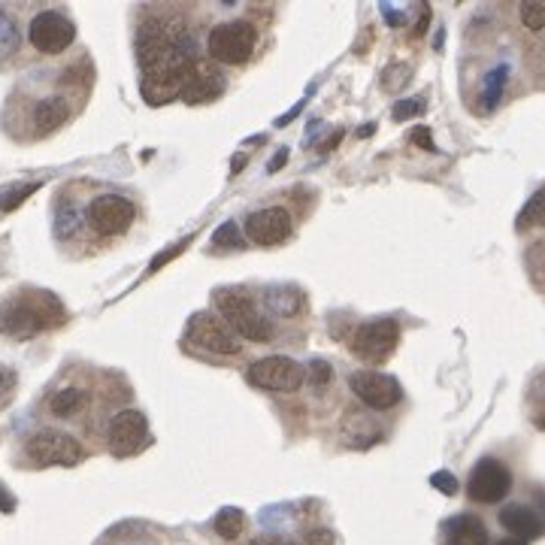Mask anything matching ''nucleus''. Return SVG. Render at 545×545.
<instances>
[{"label":"nucleus","mask_w":545,"mask_h":545,"mask_svg":"<svg viewBox=\"0 0 545 545\" xmlns=\"http://www.w3.org/2000/svg\"><path fill=\"white\" fill-rule=\"evenodd\" d=\"M61 321H64V306L49 291H22L4 306V312H0L4 331H10L16 337H34Z\"/></svg>","instance_id":"nucleus-1"},{"label":"nucleus","mask_w":545,"mask_h":545,"mask_svg":"<svg viewBox=\"0 0 545 545\" xmlns=\"http://www.w3.org/2000/svg\"><path fill=\"white\" fill-rule=\"evenodd\" d=\"M215 306H218V312H222L225 324L231 327V331L240 340H249V343L270 340V334H273L270 321L258 312V306L246 294H240V291H218L215 294Z\"/></svg>","instance_id":"nucleus-2"},{"label":"nucleus","mask_w":545,"mask_h":545,"mask_svg":"<svg viewBox=\"0 0 545 545\" xmlns=\"http://www.w3.org/2000/svg\"><path fill=\"white\" fill-rule=\"evenodd\" d=\"M25 458L34 467H76L85 458L79 440H73L64 430H40L25 443Z\"/></svg>","instance_id":"nucleus-3"},{"label":"nucleus","mask_w":545,"mask_h":545,"mask_svg":"<svg viewBox=\"0 0 545 545\" xmlns=\"http://www.w3.org/2000/svg\"><path fill=\"white\" fill-rule=\"evenodd\" d=\"M258 46V31L252 22H225L209 31L206 49L218 64H246Z\"/></svg>","instance_id":"nucleus-4"},{"label":"nucleus","mask_w":545,"mask_h":545,"mask_svg":"<svg viewBox=\"0 0 545 545\" xmlns=\"http://www.w3.org/2000/svg\"><path fill=\"white\" fill-rule=\"evenodd\" d=\"M185 340L209 355H240L243 352V343L240 337L231 331V327L215 318L212 312H197L188 318V327H185Z\"/></svg>","instance_id":"nucleus-5"},{"label":"nucleus","mask_w":545,"mask_h":545,"mask_svg":"<svg viewBox=\"0 0 545 545\" xmlns=\"http://www.w3.org/2000/svg\"><path fill=\"white\" fill-rule=\"evenodd\" d=\"M400 343V324L394 318H379L370 324H361L349 340L352 355H358L364 364H382L391 358V352Z\"/></svg>","instance_id":"nucleus-6"},{"label":"nucleus","mask_w":545,"mask_h":545,"mask_svg":"<svg viewBox=\"0 0 545 545\" xmlns=\"http://www.w3.org/2000/svg\"><path fill=\"white\" fill-rule=\"evenodd\" d=\"M249 385L261 388V391H276V394H294L300 391V385L306 382V367H300L297 361L285 358V355H273V358H261L249 367L246 373Z\"/></svg>","instance_id":"nucleus-7"},{"label":"nucleus","mask_w":545,"mask_h":545,"mask_svg":"<svg viewBox=\"0 0 545 545\" xmlns=\"http://www.w3.org/2000/svg\"><path fill=\"white\" fill-rule=\"evenodd\" d=\"M134 203L122 194H100L88 206V225L100 237H122L134 225Z\"/></svg>","instance_id":"nucleus-8"},{"label":"nucleus","mask_w":545,"mask_h":545,"mask_svg":"<svg viewBox=\"0 0 545 545\" xmlns=\"http://www.w3.org/2000/svg\"><path fill=\"white\" fill-rule=\"evenodd\" d=\"M109 452L116 458H131L140 449L149 446V421L140 409H122L113 421H109Z\"/></svg>","instance_id":"nucleus-9"},{"label":"nucleus","mask_w":545,"mask_h":545,"mask_svg":"<svg viewBox=\"0 0 545 545\" xmlns=\"http://www.w3.org/2000/svg\"><path fill=\"white\" fill-rule=\"evenodd\" d=\"M28 37H31V46L37 52L58 55V52L70 49V43L76 40V28H73V22L67 16H61L55 10H46V13L31 19Z\"/></svg>","instance_id":"nucleus-10"},{"label":"nucleus","mask_w":545,"mask_h":545,"mask_svg":"<svg viewBox=\"0 0 545 545\" xmlns=\"http://www.w3.org/2000/svg\"><path fill=\"white\" fill-rule=\"evenodd\" d=\"M352 391L358 394L361 403H367L370 409H394L403 400V388L394 376L388 373H376V370H361L352 373L349 379Z\"/></svg>","instance_id":"nucleus-11"},{"label":"nucleus","mask_w":545,"mask_h":545,"mask_svg":"<svg viewBox=\"0 0 545 545\" xmlns=\"http://www.w3.org/2000/svg\"><path fill=\"white\" fill-rule=\"evenodd\" d=\"M509 488H512V473L494 458L479 461L467 482V494L476 503H500L509 494Z\"/></svg>","instance_id":"nucleus-12"},{"label":"nucleus","mask_w":545,"mask_h":545,"mask_svg":"<svg viewBox=\"0 0 545 545\" xmlns=\"http://www.w3.org/2000/svg\"><path fill=\"white\" fill-rule=\"evenodd\" d=\"M294 222L291 212L282 206H267V209H255L246 218V237L258 246H279L291 237Z\"/></svg>","instance_id":"nucleus-13"},{"label":"nucleus","mask_w":545,"mask_h":545,"mask_svg":"<svg viewBox=\"0 0 545 545\" xmlns=\"http://www.w3.org/2000/svg\"><path fill=\"white\" fill-rule=\"evenodd\" d=\"M500 524L515 536V539H536V536H542V530H545V521L530 509V506H521V503H512V506H506L503 512H500Z\"/></svg>","instance_id":"nucleus-14"},{"label":"nucleus","mask_w":545,"mask_h":545,"mask_svg":"<svg viewBox=\"0 0 545 545\" xmlns=\"http://www.w3.org/2000/svg\"><path fill=\"white\" fill-rule=\"evenodd\" d=\"M443 545H488V530L476 515H458L443 524Z\"/></svg>","instance_id":"nucleus-15"},{"label":"nucleus","mask_w":545,"mask_h":545,"mask_svg":"<svg viewBox=\"0 0 545 545\" xmlns=\"http://www.w3.org/2000/svg\"><path fill=\"white\" fill-rule=\"evenodd\" d=\"M67 119H70V106H67L64 97H43L34 106V125H37V134L40 137L58 131Z\"/></svg>","instance_id":"nucleus-16"},{"label":"nucleus","mask_w":545,"mask_h":545,"mask_svg":"<svg viewBox=\"0 0 545 545\" xmlns=\"http://www.w3.org/2000/svg\"><path fill=\"white\" fill-rule=\"evenodd\" d=\"M218 91H222V79H218L215 70H209V67L200 64V67L194 70L191 82L185 85L182 97H185L188 103H203V100H212Z\"/></svg>","instance_id":"nucleus-17"},{"label":"nucleus","mask_w":545,"mask_h":545,"mask_svg":"<svg viewBox=\"0 0 545 545\" xmlns=\"http://www.w3.org/2000/svg\"><path fill=\"white\" fill-rule=\"evenodd\" d=\"M88 403V394L82 388H61L49 397V412L58 418H73L76 412H82Z\"/></svg>","instance_id":"nucleus-18"},{"label":"nucleus","mask_w":545,"mask_h":545,"mask_svg":"<svg viewBox=\"0 0 545 545\" xmlns=\"http://www.w3.org/2000/svg\"><path fill=\"white\" fill-rule=\"evenodd\" d=\"M212 527H215V533L222 536V539H237L243 533V527H246V515L237 506H225L222 512L215 515Z\"/></svg>","instance_id":"nucleus-19"},{"label":"nucleus","mask_w":545,"mask_h":545,"mask_svg":"<svg viewBox=\"0 0 545 545\" xmlns=\"http://www.w3.org/2000/svg\"><path fill=\"white\" fill-rule=\"evenodd\" d=\"M506 79H509V67H506V64H500V67H494V70L488 73V79H485V94H482V100H485L488 109L497 106V100H500V94H503V88H506Z\"/></svg>","instance_id":"nucleus-20"},{"label":"nucleus","mask_w":545,"mask_h":545,"mask_svg":"<svg viewBox=\"0 0 545 545\" xmlns=\"http://www.w3.org/2000/svg\"><path fill=\"white\" fill-rule=\"evenodd\" d=\"M539 222H545V191H536L530 197V203L521 209V215H518V231H524L530 225H539Z\"/></svg>","instance_id":"nucleus-21"},{"label":"nucleus","mask_w":545,"mask_h":545,"mask_svg":"<svg viewBox=\"0 0 545 545\" xmlns=\"http://www.w3.org/2000/svg\"><path fill=\"white\" fill-rule=\"evenodd\" d=\"M521 22L527 31H542L545 28V0H527V4H521Z\"/></svg>","instance_id":"nucleus-22"},{"label":"nucleus","mask_w":545,"mask_h":545,"mask_svg":"<svg viewBox=\"0 0 545 545\" xmlns=\"http://www.w3.org/2000/svg\"><path fill=\"white\" fill-rule=\"evenodd\" d=\"M37 188H40V182H31V185H22V188H10V191H4V194H0V212L16 209V206H19V203H25V197H31Z\"/></svg>","instance_id":"nucleus-23"},{"label":"nucleus","mask_w":545,"mask_h":545,"mask_svg":"<svg viewBox=\"0 0 545 545\" xmlns=\"http://www.w3.org/2000/svg\"><path fill=\"white\" fill-rule=\"evenodd\" d=\"M16 46H19V34H16V25L0 13V58H7V55H13L16 52Z\"/></svg>","instance_id":"nucleus-24"},{"label":"nucleus","mask_w":545,"mask_h":545,"mask_svg":"<svg viewBox=\"0 0 545 545\" xmlns=\"http://www.w3.org/2000/svg\"><path fill=\"white\" fill-rule=\"evenodd\" d=\"M406 82H409V64H391L382 73V88L385 91H400Z\"/></svg>","instance_id":"nucleus-25"},{"label":"nucleus","mask_w":545,"mask_h":545,"mask_svg":"<svg viewBox=\"0 0 545 545\" xmlns=\"http://www.w3.org/2000/svg\"><path fill=\"white\" fill-rule=\"evenodd\" d=\"M424 113V100L421 97H406L394 106V122H406L412 116H421Z\"/></svg>","instance_id":"nucleus-26"},{"label":"nucleus","mask_w":545,"mask_h":545,"mask_svg":"<svg viewBox=\"0 0 545 545\" xmlns=\"http://www.w3.org/2000/svg\"><path fill=\"white\" fill-rule=\"evenodd\" d=\"M300 545H337V536L327 527H312L300 536Z\"/></svg>","instance_id":"nucleus-27"},{"label":"nucleus","mask_w":545,"mask_h":545,"mask_svg":"<svg viewBox=\"0 0 545 545\" xmlns=\"http://www.w3.org/2000/svg\"><path fill=\"white\" fill-rule=\"evenodd\" d=\"M212 243H215V246H225V243H228L231 249H243V240L237 237V225H234V222H225L222 228H218L215 237H212Z\"/></svg>","instance_id":"nucleus-28"},{"label":"nucleus","mask_w":545,"mask_h":545,"mask_svg":"<svg viewBox=\"0 0 545 545\" xmlns=\"http://www.w3.org/2000/svg\"><path fill=\"white\" fill-rule=\"evenodd\" d=\"M309 379H312V385H327V382H331L334 379V370H331V364H327V361H321V358H315L312 364H309Z\"/></svg>","instance_id":"nucleus-29"},{"label":"nucleus","mask_w":545,"mask_h":545,"mask_svg":"<svg viewBox=\"0 0 545 545\" xmlns=\"http://www.w3.org/2000/svg\"><path fill=\"white\" fill-rule=\"evenodd\" d=\"M191 240H194V237H185V240H179L176 246H170L167 252H161V255H158V258H155V261L149 264V273H158V270H161V267H164L167 261H173L176 255H182V252H185V246H188Z\"/></svg>","instance_id":"nucleus-30"},{"label":"nucleus","mask_w":545,"mask_h":545,"mask_svg":"<svg viewBox=\"0 0 545 545\" xmlns=\"http://www.w3.org/2000/svg\"><path fill=\"white\" fill-rule=\"evenodd\" d=\"M430 485H433L436 491L449 494V497H452V494L458 491V479H455V476H452L449 470H440V473H433V476H430Z\"/></svg>","instance_id":"nucleus-31"},{"label":"nucleus","mask_w":545,"mask_h":545,"mask_svg":"<svg viewBox=\"0 0 545 545\" xmlns=\"http://www.w3.org/2000/svg\"><path fill=\"white\" fill-rule=\"evenodd\" d=\"M13 391H16V373L10 367L0 364V406H4L13 397Z\"/></svg>","instance_id":"nucleus-32"},{"label":"nucleus","mask_w":545,"mask_h":545,"mask_svg":"<svg viewBox=\"0 0 545 545\" xmlns=\"http://www.w3.org/2000/svg\"><path fill=\"white\" fill-rule=\"evenodd\" d=\"M412 143H415V146H421L424 152H436V146H433V140H430V131H427V128H415V131H412Z\"/></svg>","instance_id":"nucleus-33"},{"label":"nucleus","mask_w":545,"mask_h":545,"mask_svg":"<svg viewBox=\"0 0 545 545\" xmlns=\"http://www.w3.org/2000/svg\"><path fill=\"white\" fill-rule=\"evenodd\" d=\"M249 545H291V542L282 539V536H255Z\"/></svg>","instance_id":"nucleus-34"},{"label":"nucleus","mask_w":545,"mask_h":545,"mask_svg":"<svg viewBox=\"0 0 545 545\" xmlns=\"http://www.w3.org/2000/svg\"><path fill=\"white\" fill-rule=\"evenodd\" d=\"M300 109H303V100H300L297 106H291V109H288V113H285V116H282V119L276 122V128H285V125H288L291 119H297V113H300Z\"/></svg>","instance_id":"nucleus-35"},{"label":"nucleus","mask_w":545,"mask_h":545,"mask_svg":"<svg viewBox=\"0 0 545 545\" xmlns=\"http://www.w3.org/2000/svg\"><path fill=\"white\" fill-rule=\"evenodd\" d=\"M0 509H4V512H13L16 509V500L4 491V485H0Z\"/></svg>","instance_id":"nucleus-36"},{"label":"nucleus","mask_w":545,"mask_h":545,"mask_svg":"<svg viewBox=\"0 0 545 545\" xmlns=\"http://www.w3.org/2000/svg\"><path fill=\"white\" fill-rule=\"evenodd\" d=\"M340 140H343V131H334L331 137H327V143H321L318 149H321V152H331V149H334V146H337Z\"/></svg>","instance_id":"nucleus-37"},{"label":"nucleus","mask_w":545,"mask_h":545,"mask_svg":"<svg viewBox=\"0 0 545 545\" xmlns=\"http://www.w3.org/2000/svg\"><path fill=\"white\" fill-rule=\"evenodd\" d=\"M285 161H288V152L282 149V152H279V155H276V158L270 161V167H267V170H270V173H276V170H279V167H282Z\"/></svg>","instance_id":"nucleus-38"},{"label":"nucleus","mask_w":545,"mask_h":545,"mask_svg":"<svg viewBox=\"0 0 545 545\" xmlns=\"http://www.w3.org/2000/svg\"><path fill=\"white\" fill-rule=\"evenodd\" d=\"M382 13H385V19H388L391 25H400V22H403V19H400V13H391L388 7H382Z\"/></svg>","instance_id":"nucleus-39"},{"label":"nucleus","mask_w":545,"mask_h":545,"mask_svg":"<svg viewBox=\"0 0 545 545\" xmlns=\"http://www.w3.org/2000/svg\"><path fill=\"white\" fill-rule=\"evenodd\" d=\"M497 545H524L521 539H515V536H509V539H500Z\"/></svg>","instance_id":"nucleus-40"},{"label":"nucleus","mask_w":545,"mask_h":545,"mask_svg":"<svg viewBox=\"0 0 545 545\" xmlns=\"http://www.w3.org/2000/svg\"><path fill=\"white\" fill-rule=\"evenodd\" d=\"M539 427H542V430H545V418H542V421H539Z\"/></svg>","instance_id":"nucleus-41"},{"label":"nucleus","mask_w":545,"mask_h":545,"mask_svg":"<svg viewBox=\"0 0 545 545\" xmlns=\"http://www.w3.org/2000/svg\"><path fill=\"white\" fill-rule=\"evenodd\" d=\"M106 545H109V542H106Z\"/></svg>","instance_id":"nucleus-42"}]
</instances>
